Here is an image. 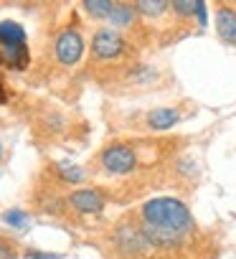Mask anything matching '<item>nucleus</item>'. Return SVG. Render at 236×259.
I'll list each match as a JSON object with an SVG mask.
<instances>
[{
	"label": "nucleus",
	"instance_id": "ddd939ff",
	"mask_svg": "<svg viewBox=\"0 0 236 259\" xmlns=\"http://www.w3.org/2000/svg\"><path fill=\"white\" fill-rule=\"evenodd\" d=\"M84 8H86V13L94 16V18H109L112 11H114V3H109V0H86Z\"/></svg>",
	"mask_w": 236,
	"mask_h": 259
},
{
	"label": "nucleus",
	"instance_id": "aec40b11",
	"mask_svg": "<svg viewBox=\"0 0 236 259\" xmlns=\"http://www.w3.org/2000/svg\"><path fill=\"white\" fill-rule=\"evenodd\" d=\"M8 102V92H6V87L0 84V104H6Z\"/></svg>",
	"mask_w": 236,
	"mask_h": 259
},
{
	"label": "nucleus",
	"instance_id": "2eb2a0df",
	"mask_svg": "<svg viewBox=\"0 0 236 259\" xmlns=\"http://www.w3.org/2000/svg\"><path fill=\"white\" fill-rule=\"evenodd\" d=\"M6 221H8L11 226H16V229H26V226H28V216H26L23 211H18V208L8 211V213H6Z\"/></svg>",
	"mask_w": 236,
	"mask_h": 259
},
{
	"label": "nucleus",
	"instance_id": "423d86ee",
	"mask_svg": "<svg viewBox=\"0 0 236 259\" xmlns=\"http://www.w3.org/2000/svg\"><path fill=\"white\" fill-rule=\"evenodd\" d=\"M69 203L81 213H99L104 208V196L94 188H81V191H74L69 196Z\"/></svg>",
	"mask_w": 236,
	"mask_h": 259
},
{
	"label": "nucleus",
	"instance_id": "9b49d317",
	"mask_svg": "<svg viewBox=\"0 0 236 259\" xmlns=\"http://www.w3.org/2000/svg\"><path fill=\"white\" fill-rule=\"evenodd\" d=\"M109 21L114 26H130L135 21V6H130V3H114V11H112Z\"/></svg>",
	"mask_w": 236,
	"mask_h": 259
},
{
	"label": "nucleus",
	"instance_id": "f257e3e1",
	"mask_svg": "<svg viewBox=\"0 0 236 259\" xmlns=\"http://www.w3.org/2000/svg\"><path fill=\"white\" fill-rule=\"evenodd\" d=\"M143 231L153 246H178L193 231V216L183 201L160 196L143 206Z\"/></svg>",
	"mask_w": 236,
	"mask_h": 259
},
{
	"label": "nucleus",
	"instance_id": "0eeeda50",
	"mask_svg": "<svg viewBox=\"0 0 236 259\" xmlns=\"http://www.w3.org/2000/svg\"><path fill=\"white\" fill-rule=\"evenodd\" d=\"M216 31L226 44L236 46V11L233 8H218L216 11Z\"/></svg>",
	"mask_w": 236,
	"mask_h": 259
},
{
	"label": "nucleus",
	"instance_id": "412c9836",
	"mask_svg": "<svg viewBox=\"0 0 236 259\" xmlns=\"http://www.w3.org/2000/svg\"><path fill=\"white\" fill-rule=\"evenodd\" d=\"M0 150H3V148H0Z\"/></svg>",
	"mask_w": 236,
	"mask_h": 259
},
{
	"label": "nucleus",
	"instance_id": "f8f14e48",
	"mask_svg": "<svg viewBox=\"0 0 236 259\" xmlns=\"http://www.w3.org/2000/svg\"><path fill=\"white\" fill-rule=\"evenodd\" d=\"M170 8V3H165V0H140V3H135V11H140L143 16H163L165 11Z\"/></svg>",
	"mask_w": 236,
	"mask_h": 259
},
{
	"label": "nucleus",
	"instance_id": "4468645a",
	"mask_svg": "<svg viewBox=\"0 0 236 259\" xmlns=\"http://www.w3.org/2000/svg\"><path fill=\"white\" fill-rule=\"evenodd\" d=\"M56 168H59V173H61V181H66V183H81V181H84V170H81L79 165L69 163V160H61Z\"/></svg>",
	"mask_w": 236,
	"mask_h": 259
},
{
	"label": "nucleus",
	"instance_id": "a211bd4d",
	"mask_svg": "<svg viewBox=\"0 0 236 259\" xmlns=\"http://www.w3.org/2000/svg\"><path fill=\"white\" fill-rule=\"evenodd\" d=\"M0 259H16V251L6 244H0Z\"/></svg>",
	"mask_w": 236,
	"mask_h": 259
},
{
	"label": "nucleus",
	"instance_id": "7ed1b4c3",
	"mask_svg": "<svg viewBox=\"0 0 236 259\" xmlns=\"http://www.w3.org/2000/svg\"><path fill=\"white\" fill-rule=\"evenodd\" d=\"M102 165L109 170V173H130L135 165H137V155L132 148L127 145H109L104 153H102Z\"/></svg>",
	"mask_w": 236,
	"mask_h": 259
},
{
	"label": "nucleus",
	"instance_id": "dca6fc26",
	"mask_svg": "<svg viewBox=\"0 0 236 259\" xmlns=\"http://www.w3.org/2000/svg\"><path fill=\"white\" fill-rule=\"evenodd\" d=\"M178 16H196V11H198V3H185V0H178V3H173L170 6Z\"/></svg>",
	"mask_w": 236,
	"mask_h": 259
},
{
	"label": "nucleus",
	"instance_id": "9d476101",
	"mask_svg": "<svg viewBox=\"0 0 236 259\" xmlns=\"http://www.w3.org/2000/svg\"><path fill=\"white\" fill-rule=\"evenodd\" d=\"M178 119H180V114H178V109H173V107H160V109H153V112L148 114V124H150L153 130H170Z\"/></svg>",
	"mask_w": 236,
	"mask_h": 259
},
{
	"label": "nucleus",
	"instance_id": "20e7f679",
	"mask_svg": "<svg viewBox=\"0 0 236 259\" xmlns=\"http://www.w3.org/2000/svg\"><path fill=\"white\" fill-rule=\"evenodd\" d=\"M91 51H94V56L97 59H102V61H112V59H117V56H122V51H125V38L117 33V31H97L94 33V38H91Z\"/></svg>",
	"mask_w": 236,
	"mask_h": 259
},
{
	"label": "nucleus",
	"instance_id": "1a4fd4ad",
	"mask_svg": "<svg viewBox=\"0 0 236 259\" xmlns=\"http://www.w3.org/2000/svg\"><path fill=\"white\" fill-rule=\"evenodd\" d=\"M28 46H13V49H0V64L8 69H26L28 66Z\"/></svg>",
	"mask_w": 236,
	"mask_h": 259
},
{
	"label": "nucleus",
	"instance_id": "f3484780",
	"mask_svg": "<svg viewBox=\"0 0 236 259\" xmlns=\"http://www.w3.org/2000/svg\"><path fill=\"white\" fill-rule=\"evenodd\" d=\"M196 13H198V23L206 26L208 23V13H206V3H203V0H198V11Z\"/></svg>",
	"mask_w": 236,
	"mask_h": 259
},
{
	"label": "nucleus",
	"instance_id": "6ab92c4d",
	"mask_svg": "<svg viewBox=\"0 0 236 259\" xmlns=\"http://www.w3.org/2000/svg\"><path fill=\"white\" fill-rule=\"evenodd\" d=\"M31 259H59V254H43V251H28Z\"/></svg>",
	"mask_w": 236,
	"mask_h": 259
},
{
	"label": "nucleus",
	"instance_id": "39448f33",
	"mask_svg": "<svg viewBox=\"0 0 236 259\" xmlns=\"http://www.w3.org/2000/svg\"><path fill=\"white\" fill-rule=\"evenodd\" d=\"M81 54H84V41H81L79 31L69 28V31H64V33L56 38V59H59L64 66L76 64V61L81 59Z\"/></svg>",
	"mask_w": 236,
	"mask_h": 259
},
{
	"label": "nucleus",
	"instance_id": "f03ea898",
	"mask_svg": "<svg viewBox=\"0 0 236 259\" xmlns=\"http://www.w3.org/2000/svg\"><path fill=\"white\" fill-rule=\"evenodd\" d=\"M114 244L120 246V251L127 254V256L143 254V251L150 246V241H148L143 226H135V224H122L120 229H117V231H114Z\"/></svg>",
	"mask_w": 236,
	"mask_h": 259
},
{
	"label": "nucleus",
	"instance_id": "6e6552de",
	"mask_svg": "<svg viewBox=\"0 0 236 259\" xmlns=\"http://www.w3.org/2000/svg\"><path fill=\"white\" fill-rule=\"evenodd\" d=\"M26 46V31L16 21H0V49Z\"/></svg>",
	"mask_w": 236,
	"mask_h": 259
}]
</instances>
